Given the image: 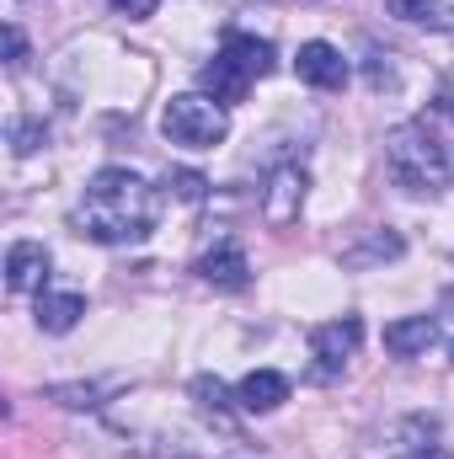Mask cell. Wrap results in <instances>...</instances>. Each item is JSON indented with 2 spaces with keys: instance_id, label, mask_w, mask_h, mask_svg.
<instances>
[{
  "instance_id": "21",
  "label": "cell",
  "mask_w": 454,
  "mask_h": 459,
  "mask_svg": "<svg viewBox=\"0 0 454 459\" xmlns=\"http://www.w3.org/2000/svg\"><path fill=\"white\" fill-rule=\"evenodd\" d=\"M412 459H450V449H444V444H423Z\"/></svg>"
},
{
  "instance_id": "10",
  "label": "cell",
  "mask_w": 454,
  "mask_h": 459,
  "mask_svg": "<svg viewBox=\"0 0 454 459\" xmlns=\"http://www.w3.org/2000/svg\"><path fill=\"white\" fill-rule=\"evenodd\" d=\"M289 401V374H278V368H251L240 385H235V406L240 411H278Z\"/></svg>"
},
{
  "instance_id": "9",
  "label": "cell",
  "mask_w": 454,
  "mask_h": 459,
  "mask_svg": "<svg viewBox=\"0 0 454 459\" xmlns=\"http://www.w3.org/2000/svg\"><path fill=\"white\" fill-rule=\"evenodd\" d=\"M43 283H48L43 240H11V251H5V289L11 294H43Z\"/></svg>"
},
{
  "instance_id": "4",
  "label": "cell",
  "mask_w": 454,
  "mask_h": 459,
  "mask_svg": "<svg viewBox=\"0 0 454 459\" xmlns=\"http://www.w3.org/2000/svg\"><path fill=\"white\" fill-rule=\"evenodd\" d=\"M161 134L171 144H182V150H214V144H225V134H230V113H225V102H214L209 91H182V97L166 102Z\"/></svg>"
},
{
  "instance_id": "19",
  "label": "cell",
  "mask_w": 454,
  "mask_h": 459,
  "mask_svg": "<svg viewBox=\"0 0 454 459\" xmlns=\"http://www.w3.org/2000/svg\"><path fill=\"white\" fill-rule=\"evenodd\" d=\"M38 139H43V128H38V123H16V128H11V150H16V155L38 150Z\"/></svg>"
},
{
  "instance_id": "11",
  "label": "cell",
  "mask_w": 454,
  "mask_h": 459,
  "mask_svg": "<svg viewBox=\"0 0 454 459\" xmlns=\"http://www.w3.org/2000/svg\"><path fill=\"white\" fill-rule=\"evenodd\" d=\"M433 342H439V321L433 316H406V321L385 326V352H396V358H417Z\"/></svg>"
},
{
  "instance_id": "20",
  "label": "cell",
  "mask_w": 454,
  "mask_h": 459,
  "mask_svg": "<svg viewBox=\"0 0 454 459\" xmlns=\"http://www.w3.org/2000/svg\"><path fill=\"white\" fill-rule=\"evenodd\" d=\"M155 5H161V0H113V11H118V16H128V22L155 16Z\"/></svg>"
},
{
  "instance_id": "3",
  "label": "cell",
  "mask_w": 454,
  "mask_h": 459,
  "mask_svg": "<svg viewBox=\"0 0 454 459\" xmlns=\"http://www.w3.org/2000/svg\"><path fill=\"white\" fill-rule=\"evenodd\" d=\"M273 43L267 38H251V32H225V43H220V54L204 65V91L214 97V102H246V91L262 81V75H273Z\"/></svg>"
},
{
  "instance_id": "22",
  "label": "cell",
  "mask_w": 454,
  "mask_h": 459,
  "mask_svg": "<svg viewBox=\"0 0 454 459\" xmlns=\"http://www.w3.org/2000/svg\"><path fill=\"white\" fill-rule=\"evenodd\" d=\"M450 363H454V342H450Z\"/></svg>"
},
{
  "instance_id": "14",
  "label": "cell",
  "mask_w": 454,
  "mask_h": 459,
  "mask_svg": "<svg viewBox=\"0 0 454 459\" xmlns=\"http://www.w3.org/2000/svg\"><path fill=\"white\" fill-rule=\"evenodd\" d=\"M385 11L396 22H412V27H444L450 22V11L439 0H385Z\"/></svg>"
},
{
  "instance_id": "16",
  "label": "cell",
  "mask_w": 454,
  "mask_h": 459,
  "mask_svg": "<svg viewBox=\"0 0 454 459\" xmlns=\"http://www.w3.org/2000/svg\"><path fill=\"white\" fill-rule=\"evenodd\" d=\"M113 385H118V379H108V385H54L48 395H54L59 406H97V401H102Z\"/></svg>"
},
{
  "instance_id": "6",
  "label": "cell",
  "mask_w": 454,
  "mask_h": 459,
  "mask_svg": "<svg viewBox=\"0 0 454 459\" xmlns=\"http://www.w3.org/2000/svg\"><path fill=\"white\" fill-rule=\"evenodd\" d=\"M363 342V321L358 316H342V321H327V326H316L310 332V358H316V374L321 379H332L347 368V358L358 352Z\"/></svg>"
},
{
  "instance_id": "17",
  "label": "cell",
  "mask_w": 454,
  "mask_h": 459,
  "mask_svg": "<svg viewBox=\"0 0 454 459\" xmlns=\"http://www.w3.org/2000/svg\"><path fill=\"white\" fill-rule=\"evenodd\" d=\"M166 187H171V198H182V204H204V193H209V182H204L198 171H188V166H177V171L166 177Z\"/></svg>"
},
{
  "instance_id": "18",
  "label": "cell",
  "mask_w": 454,
  "mask_h": 459,
  "mask_svg": "<svg viewBox=\"0 0 454 459\" xmlns=\"http://www.w3.org/2000/svg\"><path fill=\"white\" fill-rule=\"evenodd\" d=\"M5 65H11V70H22V65H27V38H22V27H16V22L5 27Z\"/></svg>"
},
{
  "instance_id": "1",
  "label": "cell",
  "mask_w": 454,
  "mask_h": 459,
  "mask_svg": "<svg viewBox=\"0 0 454 459\" xmlns=\"http://www.w3.org/2000/svg\"><path fill=\"white\" fill-rule=\"evenodd\" d=\"M155 220H161V193L128 166H102L75 204V230L97 246H139L150 240Z\"/></svg>"
},
{
  "instance_id": "5",
  "label": "cell",
  "mask_w": 454,
  "mask_h": 459,
  "mask_svg": "<svg viewBox=\"0 0 454 459\" xmlns=\"http://www.w3.org/2000/svg\"><path fill=\"white\" fill-rule=\"evenodd\" d=\"M305 193H310V177L305 166H273L267 187H262V225L267 230H289L305 209Z\"/></svg>"
},
{
  "instance_id": "2",
  "label": "cell",
  "mask_w": 454,
  "mask_h": 459,
  "mask_svg": "<svg viewBox=\"0 0 454 459\" xmlns=\"http://www.w3.org/2000/svg\"><path fill=\"white\" fill-rule=\"evenodd\" d=\"M385 171L412 198H439L454 182L450 150L428 134V123H396L385 134Z\"/></svg>"
},
{
  "instance_id": "13",
  "label": "cell",
  "mask_w": 454,
  "mask_h": 459,
  "mask_svg": "<svg viewBox=\"0 0 454 459\" xmlns=\"http://www.w3.org/2000/svg\"><path fill=\"white\" fill-rule=\"evenodd\" d=\"M188 395H193V406L214 422V428H225V433H235V422H230V390L220 385V379H209V374H198L193 385H188Z\"/></svg>"
},
{
  "instance_id": "8",
  "label": "cell",
  "mask_w": 454,
  "mask_h": 459,
  "mask_svg": "<svg viewBox=\"0 0 454 459\" xmlns=\"http://www.w3.org/2000/svg\"><path fill=\"white\" fill-rule=\"evenodd\" d=\"M193 273H198L204 283H214V289H246V283H251V262H246V251H240L235 235H220V240L193 262Z\"/></svg>"
},
{
  "instance_id": "12",
  "label": "cell",
  "mask_w": 454,
  "mask_h": 459,
  "mask_svg": "<svg viewBox=\"0 0 454 459\" xmlns=\"http://www.w3.org/2000/svg\"><path fill=\"white\" fill-rule=\"evenodd\" d=\"M32 316H38V326H43L48 337H65V332H75V326H81L86 299H81V294H48V289H43Z\"/></svg>"
},
{
  "instance_id": "7",
  "label": "cell",
  "mask_w": 454,
  "mask_h": 459,
  "mask_svg": "<svg viewBox=\"0 0 454 459\" xmlns=\"http://www.w3.org/2000/svg\"><path fill=\"white\" fill-rule=\"evenodd\" d=\"M294 75L305 86H316V91H342L347 86V59H342V48H332L327 38H310L294 54Z\"/></svg>"
},
{
  "instance_id": "15",
  "label": "cell",
  "mask_w": 454,
  "mask_h": 459,
  "mask_svg": "<svg viewBox=\"0 0 454 459\" xmlns=\"http://www.w3.org/2000/svg\"><path fill=\"white\" fill-rule=\"evenodd\" d=\"M401 251H406V246H401V235L380 230V235H374L369 246H353V251H347L342 262H347V267H369V262H385V256H401Z\"/></svg>"
}]
</instances>
